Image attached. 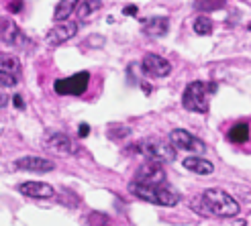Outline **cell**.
Listing matches in <instances>:
<instances>
[{
    "mask_svg": "<svg viewBox=\"0 0 251 226\" xmlns=\"http://www.w3.org/2000/svg\"><path fill=\"white\" fill-rule=\"evenodd\" d=\"M192 210L200 216L235 218L241 208H239V202L231 194H227L225 190H217V187H210V190L202 192L192 200Z\"/></svg>",
    "mask_w": 251,
    "mask_h": 226,
    "instance_id": "cell-1",
    "label": "cell"
},
{
    "mask_svg": "<svg viewBox=\"0 0 251 226\" xmlns=\"http://www.w3.org/2000/svg\"><path fill=\"white\" fill-rule=\"evenodd\" d=\"M129 194L135 198H141L149 204L155 206H176L180 202V194L168 183H143V181H131Z\"/></svg>",
    "mask_w": 251,
    "mask_h": 226,
    "instance_id": "cell-2",
    "label": "cell"
},
{
    "mask_svg": "<svg viewBox=\"0 0 251 226\" xmlns=\"http://www.w3.org/2000/svg\"><path fill=\"white\" fill-rule=\"evenodd\" d=\"M215 90H217L215 84H204V82L188 84L186 90H184V96H182L184 108L190 110V112H200V114H204V112H208V98Z\"/></svg>",
    "mask_w": 251,
    "mask_h": 226,
    "instance_id": "cell-3",
    "label": "cell"
},
{
    "mask_svg": "<svg viewBox=\"0 0 251 226\" xmlns=\"http://www.w3.org/2000/svg\"><path fill=\"white\" fill-rule=\"evenodd\" d=\"M131 149H135V153L143 155L147 161L170 163L176 159V147L161 139H143L139 143H135Z\"/></svg>",
    "mask_w": 251,
    "mask_h": 226,
    "instance_id": "cell-4",
    "label": "cell"
},
{
    "mask_svg": "<svg viewBox=\"0 0 251 226\" xmlns=\"http://www.w3.org/2000/svg\"><path fill=\"white\" fill-rule=\"evenodd\" d=\"M88 84H90V73L88 71H78L70 75V78L57 80L53 84V90L59 96H82L88 90Z\"/></svg>",
    "mask_w": 251,
    "mask_h": 226,
    "instance_id": "cell-5",
    "label": "cell"
},
{
    "mask_svg": "<svg viewBox=\"0 0 251 226\" xmlns=\"http://www.w3.org/2000/svg\"><path fill=\"white\" fill-rule=\"evenodd\" d=\"M21 82V61L15 55L0 53V84L4 88H15Z\"/></svg>",
    "mask_w": 251,
    "mask_h": 226,
    "instance_id": "cell-6",
    "label": "cell"
},
{
    "mask_svg": "<svg viewBox=\"0 0 251 226\" xmlns=\"http://www.w3.org/2000/svg\"><path fill=\"white\" fill-rule=\"evenodd\" d=\"M170 143L176 149L188 151V153H204V149H206V145L200 141L196 135H192L190 131H186V129H174L170 133Z\"/></svg>",
    "mask_w": 251,
    "mask_h": 226,
    "instance_id": "cell-7",
    "label": "cell"
},
{
    "mask_svg": "<svg viewBox=\"0 0 251 226\" xmlns=\"http://www.w3.org/2000/svg\"><path fill=\"white\" fill-rule=\"evenodd\" d=\"M45 145H47L49 151H53V153H57V155H64V157L74 155L78 151V147L74 145V141L68 135L57 133V131H51V133L45 135Z\"/></svg>",
    "mask_w": 251,
    "mask_h": 226,
    "instance_id": "cell-8",
    "label": "cell"
},
{
    "mask_svg": "<svg viewBox=\"0 0 251 226\" xmlns=\"http://www.w3.org/2000/svg\"><path fill=\"white\" fill-rule=\"evenodd\" d=\"M135 181L143 183H166V171L161 167V163L157 161H145L143 165L137 169Z\"/></svg>",
    "mask_w": 251,
    "mask_h": 226,
    "instance_id": "cell-9",
    "label": "cell"
},
{
    "mask_svg": "<svg viewBox=\"0 0 251 226\" xmlns=\"http://www.w3.org/2000/svg\"><path fill=\"white\" fill-rule=\"evenodd\" d=\"M76 33H78V24L72 23V21H64V23L55 24V27L47 33V45L49 47H57L61 43L70 41Z\"/></svg>",
    "mask_w": 251,
    "mask_h": 226,
    "instance_id": "cell-10",
    "label": "cell"
},
{
    "mask_svg": "<svg viewBox=\"0 0 251 226\" xmlns=\"http://www.w3.org/2000/svg\"><path fill=\"white\" fill-rule=\"evenodd\" d=\"M141 68L147 75H151V78H166V75H170V71H172L170 61L159 57V55H153V53L143 57Z\"/></svg>",
    "mask_w": 251,
    "mask_h": 226,
    "instance_id": "cell-11",
    "label": "cell"
},
{
    "mask_svg": "<svg viewBox=\"0 0 251 226\" xmlns=\"http://www.w3.org/2000/svg\"><path fill=\"white\" fill-rule=\"evenodd\" d=\"M15 167L17 169H23V171H35V173H47V171H53L55 169V163L49 161V159H43V157H35V155H29V157H21L15 161Z\"/></svg>",
    "mask_w": 251,
    "mask_h": 226,
    "instance_id": "cell-12",
    "label": "cell"
},
{
    "mask_svg": "<svg viewBox=\"0 0 251 226\" xmlns=\"http://www.w3.org/2000/svg\"><path fill=\"white\" fill-rule=\"evenodd\" d=\"M17 190L27 196V198H35V200H47V198H53L55 196V190L49 183L45 181H25L21 183Z\"/></svg>",
    "mask_w": 251,
    "mask_h": 226,
    "instance_id": "cell-13",
    "label": "cell"
},
{
    "mask_svg": "<svg viewBox=\"0 0 251 226\" xmlns=\"http://www.w3.org/2000/svg\"><path fill=\"white\" fill-rule=\"evenodd\" d=\"M0 41L6 45H19L23 41V31L12 19H0Z\"/></svg>",
    "mask_w": 251,
    "mask_h": 226,
    "instance_id": "cell-14",
    "label": "cell"
},
{
    "mask_svg": "<svg viewBox=\"0 0 251 226\" xmlns=\"http://www.w3.org/2000/svg\"><path fill=\"white\" fill-rule=\"evenodd\" d=\"M143 33L151 37H164L170 31V21L166 17H149L143 19Z\"/></svg>",
    "mask_w": 251,
    "mask_h": 226,
    "instance_id": "cell-15",
    "label": "cell"
},
{
    "mask_svg": "<svg viewBox=\"0 0 251 226\" xmlns=\"http://www.w3.org/2000/svg\"><path fill=\"white\" fill-rule=\"evenodd\" d=\"M182 165H184V169L192 171L196 175H210L215 171V165H212L208 159H202V157H186Z\"/></svg>",
    "mask_w": 251,
    "mask_h": 226,
    "instance_id": "cell-16",
    "label": "cell"
},
{
    "mask_svg": "<svg viewBox=\"0 0 251 226\" xmlns=\"http://www.w3.org/2000/svg\"><path fill=\"white\" fill-rule=\"evenodd\" d=\"M80 4V0H59L57 6H55V12H53V19L57 23H64L72 17V12L78 8Z\"/></svg>",
    "mask_w": 251,
    "mask_h": 226,
    "instance_id": "cell-17",
    "label": "cell"
},
{
    "mask_svg": "<svg viewBox=\"0 0 251 226\" xmlns=\"http://www.w3.org/2000/svg\"><path fill=\"white\" fill-rule=\"evenodd\" d=\"M227 136H229L231 143H237V145L249 141V124H247V122H237V124H233Z\"/></svg>",
    "mask_w": 251,
    "mask_h": 226,
    "instance_id": "cell-18",
    "label": "cell"
},
{
    "mask_svg": "<svg viewBox=\"0 0 251 226\" xmlns=\"http://www.w3.org/2000/svg\"><path fill=\"white\" fill-rule=\"evenodd\" d=\"M227 4V0H196V10L200 12H212V10H221Z\"/></svg>",
    "mask_w": 251,
    "mask_h": 226,
    "instance_id": "cell-19",
    "label": "cell"
},
{
    "mask_svg": "<svg viewBox=\"0 0 251 226\" xmlns=\"http://www.w3.org/2000/svg\"><path fill=\"white\" fill-rule=\"evenodd\" d=\"M192 29H194V33H196V35H210V33H212V23H210V19H208V17L200 15V17H196V19H194Z\"/></svg>",
    "mask_w": 251,
    "mask_h": 226,
    "instance_id": "cell-20",
    "label": "cell"
},
{
    "mask_svg": "<svg viewBox=\"0 0 251 226\" xmlns=\"http://www.w3.org/2000/svg\"><path fill=\"white\" fill-rule=\"evenodd\" d=\"M100 6V0H84V2L78 4V15L80 19H86L88 15H92V12Z\"/></svg>",
    "mask_w": 251,
    "mask_h": 226,
    "instance_id": "cell-21",
    "label": "cell"
},
{
    "mask_svg": "<svg viewBox=\"0 0 251 226\" xmlns=\"http://www.w3.org/2000/svg\"><path fill=\"white\" fill-rule=\"evenodd\" d=\"M8 10L10 12H21L23 10V0H12V2L8 4Z\"/></svg>",
    "mask_w": 251,
    "mask_h": 226,
    "instance_id": "cell-22",
    "label": "cell"
},
{
    "mask_svg": "<svg viewBox=\"0 0 251 226\" xmlns=\"http://www.w3.org/2000/svg\"><path fill=\"white\" fill-rule=\"evenodd\" d=\"M88 133H90V127H88L86 122H82L80 129H78V135H80V136H88Z\"/></svg>",
    "mask_w": 251,
    "mask_h": 226,
    "instance_id": "cell-23",
    "label": "cell"
},
{
    "mask_svg": "<svg viewBox=\"0 0 251 226\" xmlns=\"http://www.w3.org/2000/svg\"><path fill=\"white\" fill-rule=\"evenodd\" d=\"M12 100H15V106H17V108H23V106H25V102H23V98H21V96H15Z\"/></svg>",
    "mask_w": 251,
    "mask_h": 226,
    "instance_id": "cell-24",
    "label": "cell"
},
{
    "mask_svg": "<svg viewBox=\"0 0 251 226\" xmlns=\"http://www.w3.org/2000/svg\"><path fill=\"white\" fill-rule=\"evenodd\" d=\"M125 15H137V6H127L125 8Z\"/></svg>",
    "mask_w": 251,
    "mask_h": 226,
    "instance_id": "cell-25",
    "label": "cell"
},
{
    "mask_svg": "<svg viewBox=\"0 0 251 226\" xmlns=\"http://www.w3.org/2000/svg\"><path fill=\"white\" fill-rule=\"evenodd\" d=\"M4 104H6V96H4L2 92H0V108H2Z\"/></svg>",
    "mask_w": 251,
    "mask_h": 226,
    "instance_id": "cell-26",
    "label": "cell"
}]
</instances>
